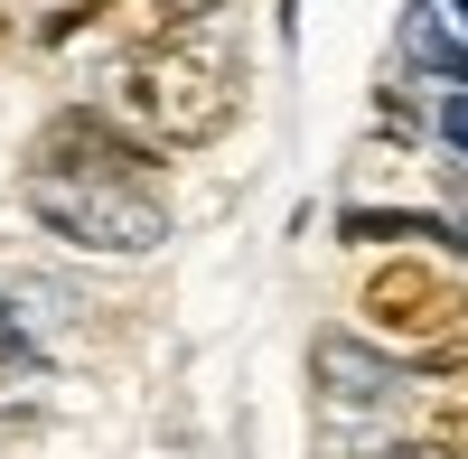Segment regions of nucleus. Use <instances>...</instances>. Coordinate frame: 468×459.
<instances>
[{
	"label": "nucleus",
	"mask_w": 468,
	"mask_h": 459,
	"mask_svg": "<svg viewBox=\"0 0 468 459\" xmlns=\"http://www.w3.org/2000/svg\"><path fill=\"white\" fill-rule=\"evenodd\" d=\"M122 112L141 123V141L160 150H207L234 132V112H244V94H234V57L207 48V37H178V48H150L122 66Z\"/></svg>",
	"instance_id": "f257e3e1"
},
{
	"label": "nucleus",
	"mask_w": 468,
	"mask_h": 459,
	"mask_svg": "<svg viewBox=\"0 0 468 459\" xmlns=\"http://www.w3.org/2000/svg\"><path fill=\"white\" fill-rule=\"evenodd\" d=\"M421 432H431V441H450V450H468V385L431 394V412H421Z\"/></svg>",
	"instance_id": "6e6552de"
},
{
	"label": "nucleus",
	"mask_w": 468,
	"mask_h": 459,
	"mask_svg": "<svg viewBox=\"0 0 468 459\" xmlns=\"http://www.w3.org/2000/svg\"><path fill=\"white\" fill-rule=\"evenodd\" d=\"M450 10H459V28H468V0H450Z\"/></svg>",
	"instance_id": "f8f14e48"
},
{
	"label": "nucleus",
	"mask_w": 468,
	"mask_h": 459,
	"mask_svg": "<svg viewBox=\"0 0 468 459\" xmlns=\"http://www.w3.org/2000/svg\"><path fill=\"white\" fill-rule=\"evenodd\" d=\"M28 216L48 235L85 244V253H150L169 235V207L150 178H66V169H28Z\"/></svg>",
	"instance_id": "f03ea898"
},
{
	"label": "nucleus",
	"mask_w": 468,
	"mask_h": 459,
	"mask_svg": "<svg viewBox=\"0 0 468 459\" xmlns=\"http://www.w3.org/2000/svg\"><path fill=\"white\" fill-rule=\"evenodd\" d=\"M356 319H366V337H384V347L421 357V347H441V337L468 328V282L441 272L431 253H394V262H375V272H366Z\"/></svg>",
	"instance_id": "7ed1b4c3"
},
{
	"label": "nucleus",
	"mask_w": 468,
	"mask_h": 459,
	"mask_svg": "<svg viewBox=\"0 0 468 459\" xmlns=\"http://www.w3.org/2000/svg\"><path fill=\"white\" fill-rule=\"evenodd\" d=\"M319 375H328L337 403H375V394H394V366H384L375 347H356V337H319Z\"/></svg>",
	"instance_id": "423d86ee"
},
{
	"label": "nucleus",
	"mask_w": 468,
	"mask_h": 459,
	"mask_svg": "<svg viewBox=\"0 0 468 459\" xmlns=\"http://www.w3.org/2000/svg\"><path fill=\"white\" fill-rule=\"evenodd\" d=\"M412 48H421V66H441L450 85H468V48H459L441 19H412Z\"/></svg>",
	"instance_id": "0eeeda50"
},
{
	"label": "nucleus",
	"mask_w": 468,
	"mask_h": 459,
	"mask_svg": "<svg viewBox=\"0 0 468 459\" xmlns=\"http://www.w3.org/2000/svg\"><path fill=\"white\" fill-rule=\"evenodd\" d=\"M441 141H450V150H468V94H450V103H441Z\"/></svg>",
	"instance_id": "9d476101"
},
{
	"label": "nucleus",
	"mask_w": 468,
	"mask_h": 459,
	"mask_svg": "<svg viewBox=\"0 0 468 459\" xmlns=\"http://www.w3.org/2000/svg\"><path fill=\"white\" fill-rule=\"evenodd\" d=\"M375 459H468V450H450V441H431V432H412V441H394V450H375Z\"/></svg>",
	"instance_id": "1a4fd4ad"
},
{
	"label": "nucleus",
	"mask_w": 468,
	"mask_h": 459,
	"mask_svg": "<svg viewBox=\"0 0 468 459\" xmlns=\"http://www.w3.org/2000/svg\"><path fill=\"white\" fill-rule=\"evenodd\" d=\"M291 28H300V0H282V37H291Z\"/></svg>",
	"instance_id": "9b49d317"
},
{
	"label": "nucleus",
	"mask_w": 468,
	"mask_h": 459,
	"mask_svg": "<svg viewBox=\"0 0 468 459\" xmlns=\"http://www.w3.org/2000/svg\"><path fill=\"white\" fill-rule=\"evenodd\" d=\"M28 169H66V178H150V169H160V141L122 132V123L94 112V103H66L57 123L28 141Z\"/></svg>",
	"instance_id": "20e7f679"
},
{
	"label": "nucleus",
	"mask_w": 468,
	"mask_h": 459,
	"mask_svg": "<svg viewBox=\"0 0 468 459\" xmlns=\"http://www.w3.org/2000/svg\"><path fill=\"white\" fill-rule=\"evenodd\" d=\"M337 235L346 244H450V253H468V225H450V216H421V207H346L337 216Z\"/></svg>",
	"instance_id": "39448f33"
}]
</instances>
